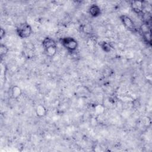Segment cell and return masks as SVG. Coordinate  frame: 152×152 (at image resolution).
<instances>
[{"mask_svg":"<svg viewBox=\"0 0 152 152\" xmlns=\"http://www.w3.org/2000/svg\"><path fill=\"white\" fill-rule=\"evenodd\" d=\"M131 7L135 12L141 14L144 8V4L142 1H134L131 2Z\"/></svg>","mask_w":152,"mask_h":152,"instance_id":"cell-4","label":"cell"},{"mask_svg":"<svg viewBox=\"0 0 152 152\" xmlns=\"http://www.w3.org/2000/svg\"><path fill=\"white\" fill-rule=\"evenodd\" d=\"M45 50V53L48 57L49 58H52L53 57L56 52H57V48L56 46H52L49 47L46 49H44Z\"/></svg>","mask_w":152,"mask_h":152,"instance_id":"cell-10","label":"cell"},{"mask_svg":"<svg viewBox=\"0 0 152 152\" xmlns=\"http://www.w3.org/2000/svg\"><path fill=\"white\" fill-rule=\"evenodd\" d=\"M140 30L142 35L148 33H151V27L150 26V24L144 22V23H142L140 27Z\"/></svg>","mask_w":152,"mask_h":152,"instance_id":"cell-9","label":"cell"},{"mask_svg":"<svg viewBox=\"0 0 152 152\" xmlns=\"http://www.w3.org/2000/svg\"><path fill=\"white\" fill-rule=\"evenodd\" d=\"M101 9L98 5L92 4L88 8V12L93 17H97L101 14Z\"/></svg>","mask_w":152,"mask_h":152,"instance_id":"cell-5","label":"cell"},{"mask_svg":"<svg viewBox=\"0 0 152 152\" xmlns=\"http://www.w3.org/2000/svg\"><path fill=\"white\" fill-rule=\"evenodd\" d=\"M6 34V31L3 28H1V30H0V37L1 39H2Z\"/></svg>","mask_w":152,"mask_h":152,"instance_id":"cell-16","label":"cell"},{"mask_svg":"<svg viewBox=\"0 0 152 152\" xmlns=\"http://www.w3.org/2000/svg\"><path fill=\"white\" fill-rule=\"evenodd\" d=\"M60 42L62 46L70 52H75L78 46L77 40L72 37L66 36L61 39Z\"/></svg>","mask_w":152,"mask_h":152,"instance_id":"cell-1","label":"cell"},{"mask_svg":"<svg viewBox=\"0 0 152 152\" xmlns=\"http://www.w3.org/2000/svg\"><path fill=\"white\" fill-rule=\"evenodd\" d=\"M104 107L101 104H98L95 107V112L97 113V114L100 115L104 112Z\"/></svg>","mask_w":152,"mask_h":152,"instance_id":"cell-14","label":"cell"},{"mask_svg":"<svg viewBox=\"0 0 152 152\" xmlns=\"http://www.w3.org/2000/svg\"><path fill=\"white\" fill-rule=\"evenodd\" d=\"M22 94V90L18 86H14L11 89V96L12 99H17Z\"/></svg>","mask_w":152,"mask_h":152,"instance_id":"cell-7","label":"cell"},{"mask_svg":"<svg viewBox=\"0 0 152 152\" xmlns=\"http://www.w3.org/2000/svg\"><path fill=\"white\" fill-rule=\"evenodd\" d=\"M42 43L44 49H46L52 46H56V41L53 39L49 37H45L43 39Z\"/></svg>","mask_w":152,"mask_h":152,"instance_id":"cell-6","label":"cell"},{"mask_svg":"<svg viewBox=\"0 0 152 152\" xmlns=\"http://www.w3.org/2000/svg\"><path fill=\"white\" fill-rule=\"evenodd\" d=\"M16 32L21 39H26L30 37L32 33L31 26L26 21L19 24L17 27Z\"/></svg>","mask_w":152,"mask_h":152,"instance_id":"cell-2","label":"cell"},{"mask_svg":"<svg viewBox=\"0 0 152 152\" xmlns=\"http://www.w3.org/2000/svg\"><path fill=\"white\" fill-rule=\"evenodd\" d=\"M100 46L101 48L103 49V50H104L107 53L110 52L113 48V46L111 45V44L109 42H105V41L100 42Z\"/></svg>","mask_w":152,"mask_h":152,"instance_id":"cell-11","label":"cell"},{"mask_svg":"<svg viewBox=\"0 0 152 152\" xmlns=\"http://www.w3.org/2000/svg\"><path fill=\"white\" fill-rule=\"evenodd\" d=\"M142 38L145 43L147 44L151 45V33H148L145 34H143Z\"/></svg>","mask_w":152,"mask_h":152,"instance_id":"cell-13","label":"cell"},{"mask_svg":"<svg viewBox=\"0 0 152 152\" xmlns=\"http://www.w3.org/2000/svg\"><path fill=\"white\" fill-rule=\"evenodd\" d=\"M120 20L123 25L129 30H135V25L132 18L126 15H122L120 16Z\"/></svg>","mask_w":152,"mask_h":152,"instance_id":"cell-3","label":"cell"},{"mask_svg":"<svg viewBox=\"0 0 152 152\" xmlns=\"http://www.w3.org/2000/svg\"><path fill=\"white\" fill-rule=\"evenodd\" d=\"M35 112L38 117L42 118L46 116L47 113V109L43 105L39 104L35 109Z\"/></svg>","mask_w":152,"mask_h":152,"instance_id":"cell-8","label":"cell"},{"mask_svg":"<svg viewBox=\"0 0 152 152\" xmlns=\"http://www.w3.org/2000/svg\"><path fill=\"white\" fill-rule=\"evenodd\" d=\"M91 30H92V27L91 26L88 24L84 25L83 27V31L86 34H90L91 32Z\"/></svg>","mask_w":152,"mask_h":152,"instance_id":"cell-15","label":"cell"},{"mask_svg":"<svg viewBox=\"0 0 152 152\" xmlns=\"http://www.w3.org/2000/svg\"><path fill=\"white\" fill-rule=\"evenodd\" d=\"M9 51V49L8 48L7 46V45L1 43L0 45V56L1 58V59L4 57L5 56H6V55L8 53Z\"/></svg>","mask_w":152,"mask_h":152,"instance_id":"cell-12","label":"cell"}]
</instances>
